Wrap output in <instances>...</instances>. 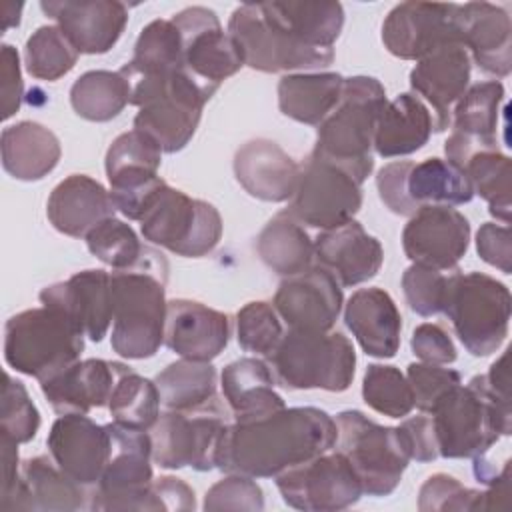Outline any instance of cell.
<instances>
[{"instance_id": "6da1fadb", "label": "cell", "mask_w": 512, "mask_h": 512, "mask_svg": "<svg viewBox=\"0 0 512 512\" xmlns=\"http://www.w3.org/2000/svg\"><path fill=\"white\" fill-rule=\"evenodd\" d=\"M338 428L334 418L314 406L280 408L252 420L228 422L216 468L226 474L250 478H276L336 446Z\"/></svg>"}, {"instance_id": "7a4b0ae2", "label": "cell", "mask_w": 512, "mask_h": 512, "mask_svg": "<svg viewBox=\"0 0 512 512\" xmlns=\"http://www.w3.org/2000/svg\"><path fill=\"white\" fill-rule=\"evenodd\" d=\"M112 350L128 360H144L164 344L168 264L152 248L124 270H112Z\"/></svg>"}, {"instance_id": "3957f363", "label": "cell", "mask_w": 512, "mask_h": 512, "mask_svg": "<svg viewBox=\"0 0 512 512\" xmlns=\"http://www.w3.org/2000/svg\"><path fill=\"white\" fill-rule=\"evenodd\" d=\"M428 414L442 458L484 456L512 430L510 400L494 394L484 374L450 388Z\"/></svg>"}, {"instance_id": "277c9868", "label": "cell", "mask_w": 512, "mask_h": 512, "mask_svg": "<svg viewBox=\"0 0 512 512\" xmlns=\"http://www.w3.org/2000/svg\"><path fill=\"white\" fill-rule=\"evenodd\" d=\"M386 102L380 80L372 76L344 78L336 108L318 124L312 152L340 164L362 184L374 168L370 150Z\"/></svg>"}, {"instance_id": "5b68a950", "label": "cell", "mask_w": 512, "mask_h": 512, "mask_svg": "<svg viewBox=\"0 0 512 512\" xmlns=\"http://www.w3.org/2000/svg\"><path fill=\"white\" fill-rule=\"evenodd\" d=\"M128 80L132 84L130 104L138 106L134 128L148 134L162 152L182 150L192 140L202 108L214 92L194 80L186 68Z\"/></svg>"}, {"instance_id": "8992f818", "label": "cell", "mask_w": 512, "mask_h": 512, "mask_svg": "<svg viewBox=\"0 0 512 512\" xmlns=\"http://www.w3.org/2000/svg\"><path fill=\"white\" fill-rule=\"evenodd\" d=\"M84 338L64 312L28 308L6 320L4 360L16 372L44 382L80 360Z\"/></svg>"}, {"instance_id": "52a82bcc", "label": "cell", "mask_w": 512, "mask_h": 512, "mask_svg": "<svg viewBox=\"0 0 512 512\" xmlns=\"http://www.w3.org/2000/svg\"><path fill=\"white\" fill-rule=\"evenodd\" d=\"M270 364L282 388L344 392L354 378L356 352L342 332L288 328L272 352Z\"/></svg>"}, {"instance_id": "ba28073f", "label": "cell", "mask_w": 512, "mask_h": 512, "mask_svg": "<svg viewBox=\"0 0 512 512\" xmlns=\"http://www.w3.org/2000/svg\"><path fill=\"white\" fill-rule=\"evenodd\" d=\"M510 312L512 296L506 284L482 272H450L444 314L472 356H490L502 346Z\"/></svg>"}, {"instance_id": "9c48e42d", "label": "cell", "mask_w": 512, "mask_h": 512, "mask_svg": "<svg viewBox=\"0 0 512 512\" xmlns=\"http://www.w3.org/2000/svg\"><path fill=\"white\" fill-rule=\"evenodd\" d=\"M338 452L356 470L368 496H388L396 490L412 460L406 434L400 426H382L360 410L336 414Z\"/></svg>"}, {"instance_id": "30bf717a", "label": "cell", "mask_w": 512, "mask_h": 512, "mask_svg": "<svg viewBox=\"0 0 512 512\" xmlns=\"http://www.w3.org/2000/svg\"><path fill=\"white\" fill-rule=\"evenodd\" d=\"M138 222L148 242L184 258L206 256L222 238L220 212L166 182L150 196Z\"/></svg>"}, {"instance_id": "8fae6325", "label": "cell", "mask_w": 512, "mask_h": 512, "mask_svg": "<svg viewBox=\"0 0 512 512\" xmlns=\"http://www.w3.org/2000/svg\"><path fill=\"white\" fill-rule=\"evenodd\" d=\"M112 450L96 486L88 490L90 510H146L158 512L162 504L152 490V442L146 430L110 422Z\"/></svg>"}, {"instance_id": "7c38bea8", "label": "cell", "mask_w": 512, "mask_h": 512, "mask_svg": "<svg viewBox=\"0 0 512 512\" xmlns=\"http://www.w3.org/2000/svg\"><path fill=\"white\" fill-rule=\"evenodd\" d=\"M376 188L390 212L408 218L422 206H458L474 196L466 174L442 158L390 162L378 170Z\"/></svg>"}, {"instance_id": "4fadbf2b", "label": "cell", "mask_w": 512, "mask_h": 512, "mask_svg": "<svg viewBox=\"0 0 512 512\" xmlns=\"http://www.w3.org/2000/svg\"><path fill=\"white\" fill-rule=\"evenodd\" d=\"M226 426V410L218 398L198 410H166L148 430L152 460L166 470L186 466L198 472L212 470Z\"/></svg>"}, {"instance_id": "5bb4252c", "label": "cell", "mask_w": 512, "mask_h": 512, "mask_svg": "<svg viewBox=\"0 0 512 512\" xmlns=\"http://www.w3.org/2000/svg\"><path fill=\"white\" fill-rule=\"evenodd\" d=\"M228 34L236 40L244 66L258 72L316 70L334 62V50H316L286 34L260 2L238 6L228 20Z\"/></svg>"}, {"instance_id": "9a60e30c", "label": "cell", "mask_w": 512, "mask_h": 512, "mask_svg": "<svg viewBox=\"0 0 512 512\" xmlns=\"http://www.w3.org/2000/svg\"><path fill=\"white\" fill-rule=\"evenodd\" d=\"M362 184L340 164L314 152L300 164L288 214L310 228L330 230L354 220L362 206Z\"/></svg>"}, {"instance_id": "2e32d148", "label": "cell", "mask_w": 512, "mask_h": 512, "mask_svg": "<svg viewBox=\"0 0 512 512\" xmlns=\"http://www.w3.org/2000/svg\"><path fill=\"white\" fill-rule=\"evenodd\" d=\"M282 500L304 512H336L354 506L362 482L342 452H324L276 476Z\"/></svg>"}, {"instance_id": "e0dca14e", "label": "cell", "mask_w": 512, "mask_h": 512, "mask_svg": "<svg viewBox=\"0 0 512 512\" xmlns=\"http://www.w3.org/2000/svg\"><path fill=\"white\" fill-rule=\"evenodd\" d=\"M162 162L160 146L144 132L120 134L106 152V176L116 210L128 220H140L146 202L164 180L158 176Z\"/></svg>"}, {"instance_id": "ac0fdd59", "label": "cell", "mask_w": 512, "mask_h": 512, "mask_svg": "<svg viewBox=\"0 0 512 512\" xmlns=\"http://www.w3.org/2000/svg\"><path fill=\"white\" fill-rule=\"evenodd\" d=\"M170 20L182 34L184 68L202 86L216 92L222 80L234 76L244 66L236 40L222 30L214 10L190 6Z\"/></svg>"}, {"instance_id": "d6986e66", "label": "cell", "mask_w": 512, "mask_h": 512, "mask_svg": "<svg viewBox=\"0 0 512 512\" xmlns=\"http://www.w3.org/2000/svg\"><path fill=\"white\" fill-rule=\"evenodd\" d=\"M382 42L392 56L416 62L440 46L462 44L458 4H396L382 24Z\"/></svg>"}, {"instance_id": "ffe728a7", "label": "cell", "mask_w": 512, "mask_h": 512, "mask_svg": "<svg viewBox=\"0 0 512 512\" xmlns=\"http://www.w3.org/2000/svg\"><path fill=\"white\" fill-rule=\"evenodd\" d=\"M340 282L324 266H310L280 282L272 306L292 330L328 332L342 312Z\"/></svg>"}, {"instance_id": "44dd1931", "label": "cell", "mask_w": 512, "mask_h": 512, "mask_svg": "<svg viewBox=\"0 0 512 512\" xmlns=\"http://www.w3.org/2000/svg\"><path fill=\"white\" fill-rule=\"evenodd\" d=\"M470 244V222L452 206H422L402 230L404 254L442 272L456 270Z\"/></svg>"}, {"instance_id": "7402d4cb", "label": "cell", "mask_w": 512, "mask_h": 512, "mask_svg": "<svg viewBox=\"0 0 512 512\" xmlns=\"http://www.w3.org/2000/svg\"><path fill=\"white\" fill-rule=\"evenodd\" d=\"M46 444L60 470L78 484L92 488L110 458L112 432L108 424H96L86 414H60L48 432Z\"/></svg>"}, {"instance_id": "603a6c76", "label": "cell", "mask_w": 512, "mask_h": 512, "mask_svg": "<svg viewBox=\"0 0 512 512\" xmlns=\"http://www.w3.org/2000/svg\"><path fill=\"white\" fill-rule=\"evenodd\" d=\"M40 8L56 22L78 54L108 52L128 22V8L118 0H44Z\"/></svg>"}, {"instance_id": "cb8c5ba5", "label": "cell", "mask_w": 512, "mask_h": 512, "mask_svg": "<svg viewBox=\"0 0 512 512\" xmlns=\"http://www.w3.org/2000/svg\"><path fill=\"white\" fill-rule=\"evenodd\" d=\"M42 306L64 312L92 342H100L112 322V278L106 270H82L40 292Z\"/></svg>"}, {"instance_id": "d4e9b609", "label": "cell", "mask_w": 512, "mask_h": 512, "mask_svg": "<svg viewBox=\"0 0 512 512\" xmlns=\"http://www.w3.org/2000/svg\"><path fill=\"white\" fill-rule=\"evenodd\" d=\"M228 314L188 298L168 300L164 344L180 358L212 362L230 340Z\"/></svg>"}, {"instance_id": "484cf974", "label": "cell", "mask_w": 512, "mask_h": 512, "mask_svg": "<svg viewBox=\"0 0 512 512\" xmlns=\"http://www.w3.org/2000/svg\"><path fill=\"white\" fill-rule=\"evenodd\" d=\"M504 102L500 80L470 86L452 108V134L444 144L446 160L458 166L472 150L498 148V116Z\"/></svg>"}, {"instance_id": "4316f807", "label": "cell", "mask_w": 512, "mask_h": 512, "mask_svg": "<svg viewBox=\"0 0 512 512\" xmlns=\"http://www.w3.org/2000/svg\"><path fill=\"white\" fill-rule=\"evenodd\" d=\"M472 62L462 44H446L420 58L410 72L412 90L434 108V130L450 126L452 108L470 84Z\"/></svg>"}, {"instance_id": "83f0119b", "label": "cell", "mask_w": 512, "mask_h": 512, "mask_svg": "<svg viewBox=\"0 0 512 512\" xmlns=\"http://www.w3.org/2000/svg\"><path fill=\"white\" fill-rule=\"evenodd\" d=\"M458 32L480 70L504 78L512 70V24L502 6L490 2L458 4Z\"/></svg>"}, {"instance_id": "f1b7e54d", "label": "cell", "mask_w": 512, "mask_h": 512, "mask_svg": "<svg viewBox=\"0 0 512 512\" xmlns=\"http://www.w3.org/2000/svg\"><path fill=\"white\" fill-rule=\"evenodd\" d=\"M126 364L102 358L76 360L52 378L40 382L42 394L58 414H88L108 406L110 394Z\"/></svg>"}, {"instance_id": "f546056e", "label": "cell", "mask_w": 512, "mask_h": 512, "mask_svg": "<svg viewBox=\"0 0 512 512\" xmlns=\"http://www.w3.org/2000/svg\"><path fill=\"white\" fill-rule=\"evenodd\" d=\"M314 256L346 288L374 278L384 262L382 244L356 220L322 230L314 240Z\"/></svg>"}, {"instance_id": "4dcf8cb0", "label": "cell", "mask_w": 512, "mask_h": 512, "mask_svg": "<svg viewBox=\"0 0 512 512\" xmlns=\"http://www.w3.org/2000/svg\"><path fill=\"white\" fill-rule=\"evenodd\" d=\"M86 486L72 480L60 466L46 458L34 456L20 464V480L0 512L16 510H58L70 512L88 508Z\"/></svg>"}, {"instance_id": "1f68e13d", "label": "cell", "mask_w": 512, "mask_h": 512, "mask_svg": "<svg viewBox=\"0 0 512 512\" xmlns=\"http://www.w3.org/2000/svg\"><path fill=\"white\" fill-rule=\"evenodd\" d=\"M234 176L252 198L286 202L296 190L300 164L274 140L254 138L236 150Z\"/></svg>"}, {"instance_id": "d6a6232c", "label": "cell", "mask_w": 512, "mask_h": 512, "mask_svg": "<svg viewBox=\"0 0 512 512\" xmlns=\"http://www.w3.org/2000/svg\"><path fill=\"white\" fill-rule=\"evenodd\" d=\"M114 212L116 204L110 190L86 174H72L58 182L46 204L50 224L72 238H86L94 226L112 218Z\"/></svg>"}, {"instance_id": "836d02e7", "label": "cell", "mask_w": 512, "mask_h": 512, "mask_svg": "<svg viewBox=\"0 0 512 512\" xmlns=\"http://www.w3.org/2000/svg\"><path fill=\"white\" fill-rule=\"evenodd\" d=\"M344 322L368 356H396L400 348L402 316L396 302L386 290H356L346 302Z\"/></svg>"}, {"instance_id": "e575fe53", "label": "cell", "mask_w": 512, "mask_h": 512, "mask_svg": "<svg viewBox=\"0 0 512 512\" xmlns=\"http://www.w3.org/2000/svg\"><path fill=\"white\" fill-rule=\"evenodd\" d=\"M2 166L4 170L24 182L42 180L60 160V140L46 126L22 120L2 130Z\"/></svg>"}, {"instance_id": "d590c367", "label": "cell", "mask_w": 512, "mask_h": 512, "mask_svg": "<svg viewBox=\"0 0 512 512\" xmlns=\"http://www.w3.org/2000/svg\"><path fill=\"white\" fill-rule=\"evenodd\" d=\"M224 400L234 420H252L284 408V398L274 390L268 364L260 358H240L220 374Z\"/></svg>"}, {"instance_id": "8d00e7d4", "label": "cell", "mask_w": 512, "mask_h": 512, "mask_svg": "<svg viewBox=\"0 0 512 512\" xmlns=\"http://www.w3.org/2000/svg\"><path fill=\"white\" fill-rule=\"evenodd\" d=\"M264 12L294 40L316 50H334L344 26V8L328 0L260 2Z\"/></svg>"}, {"instance_id": "74e56055", "label": "cell", "mask_w": 512, "mask_h": 512, "mask_svg": "<svg viewBox=\"0 0 512 512\" xmlns=\"http://www.w3.org/2000/svg\"><path fill=\"white\" fill-rule=\"evenodd\" d=\"M434 128L432 114L422 98L402 92L386 102L374 132V150L382 158L406 156L420 150Z\"/></svg>"}, {"instance_id": "f35d334b", "label": "cell", "mask_w": 512, "mask_h": 512, "mask_svg": "<svg viewBox=\"0 0 512 512\" xmlns=\"http://www.w3.org/2000/svg\"><path fill=\"white\" fill-rule=\"evenodd\" d=\"M342 84L338 72L286 74L278 82V108L296 122L318 126L336 108Z\"/></svg>"}, {"instance_id": "ab89813d", "label": "cell", "mask_w": 512, "mask_h": 512, "mask_svg": "<svg viewBox=\"0 0 512 512\" xmlns=\"http://www.w3.org/2000/svg\"><path fill=\"white\" fill-rule=\"evenodd\" d=\"M256 252L272 272L288 278L312 266L314 242L304 226L284 210L260 230Z\"/></svg>"}, {"instance_id": "60d3db41", "label": "cell", "mask_w": 512, "mask_h": 512, "mask_svg": "<svg viewBox=\"0 0 512 512\" xmlns=\"http://www.w3.org/2000/svg\"><path fill=\"white\" fill-rule=\"evenodd\" d=\"M160 402L166 410H198L212 404L216 396V368L210 362L176 360L154 378Z\"/></svg>"}, {"instance_id": "b9f144b4", "label": "cell", "mask_w": 512, "mask_h": 512, "mask_svg": "<svg viewBox=\"0 0 512 512\" xmlns=\"http://www.w3.org/2000/svg\"><path fill=\"white\" fill-rule=\"evenodd\" d=\"M132 84L118 70L84 72L70 88V104L74 112L90 122H108L130 104Z\"/></svg>"}, {"instance_id": "7bdbcfd3", "label": "cell", "mask_w": 512, "mask_h": 512, "mask_svg": "<svg viewBox=\"0 0 512 512\" xmlns=\"http://www.w3.org/2000/svg\"><path fill=\"white\" fill-rule=\"evenodd\" d=\"M184 70L182 34L172 20H152L146 24L134 44V56L120 72L126 78L152 76Z\"/></svg>"}, {"instance_id": "ee69618b", "label": "cell", "mask_w": 512, "mask_h": 512, "mask_svg": "<svg viewBox=\"0 0 512 512\" xmlns=\"http://www.w3.org/2000/svg\"><path fill=\"white\" fill-rule=\"evenodd\" d=\"M474 194L488 202V210L494 218L504 224L510 222V178L512 166L510 158L500 152V148H478L470 152L458 166Z\"/></svg>"}, {"instance_id": "f6af8a7d", "label": "cell", "mask_w": 512, "mask_h": 512, "mask_svg": "<svg viewBox=\"0 0 512 512\" xmlns=\"http://www.w3.org/2000/svg\"><path fill=\"white\" fill-rule=\"evenodd\" d=\"M160 392L154 380L124 368L108 400L112 420L134 430H150L160 416Z\"/></svg>"}, {"instance_id": "bcb514c9", "label": "cell", "mask_w": 512, "mask_h": 512, "mask_svg": "<svg viewBox=\"0 0 512 512\" xmlns=\"http://www.w3.org/2000/svg\"><path fill=\"white\" fill-rule=\"evenodd\" d=\"M76 62L78 50L54 24L40 26L26 40L24 66L26 72L38 80L54 82L68 74L76 66Z\"/></svg>"}, {"instance_id": "7dc6e473", "label": "cell", "mask_w": 512, "mask_h": 512, "mask_svg": "<svg viewBox=\"0 0 512 512\" xmlns=\"http://www.w3.org/2000/svg\"><path fill=\"white\" fill-rule=\"evenodd\" d=\"M364 402L388 418L408 416L414 408L412 388L408 378L388 364H370L362 380Z\"/></svg>"}, {"instance_id": "c3c4849f", "label": "cell", "mask_w": 512, "mask_h": 512, "mask_svg": "<svg viewBox=\"0 0 512 512\" xmlns=\"http://www.w3.org/2000/svg\"><path fill=\"white\" fill-rule=\"evenodd\" d=\"M88 250L112 270H124L134 266L144 248L130 224L118 218H106L86 234Z\"/></svg>"}, {"instance_id": "681fc988", "label": "cell", "mask_w": 512, "mask_h": 512, "mask_svg": "<svg viewBox=\"0 0 512 512\" xmlns=\"http://www.w3.org/2000/svg\"><path fill=\"white\" fill-rule=\"evenodd\" d=\"M282 336L280 316L270 302H248L236 312V338L246 352L270 358Z\"/></svg>"}, {"instance_id": "f907efd6", "label": "cell", "mask_w": 512, "mask_h": 512, "mask_svg": "<svg viewBox=\"0 0 512 512\" xmlns=\"http://www.w3.org/2000/svg\"><path fill=\"white\" fill-rule=\"evenodd\" d=\"M40 428V412L34 406L28 390L20 380L4 374L2 408H0V436L24 444L30 442Z\"/></svg>"}, {"instance_id": "816d5d0a", "label": "cell", "mask_w": 512, "mask_h": 512, "mask_svg": "<svg viewBox=\"0 0 512 512\" xmlns=\"http://www.w3.org/2000/svg\"><path fill=\"white\" fill-rule=\"evenodd\" d=\"M448 282L450 274L412 262V266H408L402 274V290L406 304L418 316H434L444 312L448 298Z\"/></svg>"}, {"instance_id": "f5cc1de1", "label": "cell", "mask_w": 512, "mask_h": 512, "mask_svg": "<svg viewBox=\"0 0 512 512\" xmlns=\"http://www.w3.org/2000/svg\"><path fill=\"white\" fill-rule=\"evenodd\" d=\"M418 508L422 512H476L482 510V492L464 486L450 474H432L418 492Z\"/></svg>"}, {"instance_id": "db71d44e", "label": "cell", "mask_w": 512, "mask_h": 512, "mask_svg": "<svg viewBox=\"0 0 512 512\" xmlns=\"http://www.w3.org/2000/svg\"><path fill=\"white\" fill-rule=\"evenodd\" d=\"M202 508L206 512L262 510L264 508V492L254 482V478L244 476V474H228L206 492Z\"/></svg>"}, {"instance_id": "11a10c76", "label": "cell", "mask_w": 512, "mask_h": 512, "mask_svg": "<svg viewBox=\"0 0 512 512\" xmlns=\"http://www.w3.org/2000/svg\"><path fill=\"white\" fill-rule=\"evenodd\" d=\"M408 384L412 388L414 406L428 414L434 404L456 384H460V374L452 368H442L438 364H426V362H412L406 370Z\"/></svg>"}, {"instance_id": "9f6ffc18", "label": "cell", "mask_w": 512, "mask_h": 512, "mask_svg": "<svg viewBox=\"0 0 512 512\" xmlns=\"http://www.w3.org/2000/svg\"><path fill=\"white\" fill-rule=\"evenodd\" d=\"M412 352L426 364H452L456 360V346L450 334L440 324H420L412 332Z\"/></svg>"}, {"instance_id": "6f0895ef", "label": "cell", "mask_w": 512, "mask_h": 512, "mask_svg": "<svg viewBox=\"0 0 512 512\" xmlns=\"http://www.w3.org/2000/svg\"><path fill=\"white\" fill-rule=\"evenodd\" d=\"M478 256L504 274L512 272V232L508 224L484 222L476 232Z\"/></svg>"}, {"instance_id": "680465c9", "label": "cell", "mask_w": 512, "mask_h": 512, "mask_svg": "<svg viewBox=\"0 0 512 512\" xmlns=\"http://www.w3.org/2000/svg\"><path fill=\"white\" fill-rule=\"evenodd\" d=\"M0 76H2V118L8 120L20 110L22 96H24L20 56L16 48L10 44H4L0 52Z\"/></svg>"}, {"instance_id": "91938a15", "label": "cell", "mask_w": 512, "mask_h": 512, "mask_svg": "<svg viewBox=\"0 0 512 512\" xmlns=\"http://www.w3.org/2000/svg\"><path fill=\"white\" fill-rule=\"evenodd\" d=\"M400 428L406 434L412 460L432 462V460L438 458V448H436V438H434L430 414H420V416L408 418L400 424Z\"/></svg>"}, {"instance_id": "94428289", "label": "cell", "mask_w": 512, "mask_h": 512, "mask_svg": "<svg viewBox=\"0 0 512 512\" xmlns=\"http://www.w3.org/2000/svg\"><path fill=\"white\" fill-rule=\"evenodd\" d=\"M152 490L158 496L162 510H176L188 512L196 508L194 490L180 478L174 476H160L152 482Z\"/></svg>"}, {"instance_id": "6125c7cd", "label": "cell", "mask_w": 512, "mask_h": 512, "mask_svg": "<svg viewBox=\"0 0 512 512\" xmlns=\"http://www.w3.org/2000/svg\"><path fill=\"white\" fill-rule=\"evenodd\" d=\"M2 452V486H0V504L10 498L18 480H20V460H18V442L8 436H0Z\"/></svg>"}, {"instance_id": "be15d7a7", "label": "cell", "mask_w": 512, "mask_h": 512, "mask_svg": "<svg viewBox=\"0 0 512 512\" xmlns=\"http://www.w3.org/2000/svg\"><path fill=\"white\" fill-rule=\"evenodd\" d=\"M4 10V16H2V30H8L12 26H18L20 24V12H22V4H18V8L14 12L12 10V2H4L2 6Z\"/></svg>"}]
</instances>
